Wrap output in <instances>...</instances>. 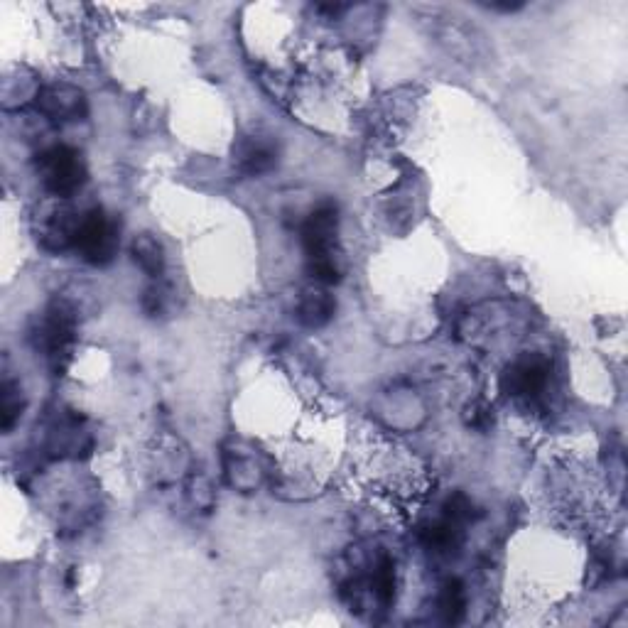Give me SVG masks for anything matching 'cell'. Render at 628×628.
<instances>
[{"label":"cell","mask_w":628,"mask_h":628,"mask_svg":"<svg viewBox=\"0 0 628 628\" xmlns=\"http://www.w3.org/2000/svg\"><path fill=\"white\" fill-rule=\"evenodd\" d=\"M437 609H440L442 619L447 624H457L464 619V611H467V592H464V584L459 579H449L442 587L440 599H437Z\"/></svg>","instance_id":"14"},{"label":"cell","mask_w":628,"mask_h":628,"mask_svg":"<svg viewBox=\"0 0 628 628\" xmlns=\"http://www.w3.org/2000/svg\"><path fill=\"white\" fill-rule=\"evenodd\" d=\"M35 106L52 123L79 121V118L86 116L84 91L72 84L42 86L35 94Z\"/></svg>","instance_id":"5"},{"label":"cell","mask_w":628,"mask_h":628,"mask_svg":"<svg viewBox=\"0 0 628 628\" xmlns=\"http://www.w3.org/2000/svg\"><path fill=\"white\" fill-rule=\"evenodd\" d=\"M234 165L241 175L261 177L278 165V145L263 135L238 140L234 148Z\"/></svg>","instance_id":"7"},{"label":"cell","mask_w":628,"mask_h":628,"mask_svg":"<svg viewBox=\"0 0 628 628\" xmlns=\"http://www.w3.org/2000/svg\"><path fill=\"white\" fill-rule=\"evenodd\" d=\"M231 467H238V469H258V467H253L251 462H243V459H236V457H234V464H231ZM243 474H248V476H251L253 484H258V474H256V471H241V474H238L236 479H234V486H241V476H243Z\"/></svg>","instance_id":"17"},{"label":"cell","mask_w":628,"mask_h":628,"mask_svg":"<svg viewBox=\"0 0 628 628\" xmlns=\"http://www.w3.org/2000/svg\"><path fill=\"white\" fill-rule=\"evenodd\" d=\"M550 378V364L543 356H525L506 368L501 378L503 393L511 398H535L545 391Z\"/></svg>","instance_id":"6"},{"label":"cell","mask_w":628,"mask_h":628,"mask_svg":"<svg viewBox=\"0 0 628 628\" xmlns=\"http://www.w3.org/2000/svg\"><path fill=\"white\" fill-rule=\"evenodd\" d=\"M167 292L162 288H150L145 290L143 295V310L150 314V317H157V314L165 312V302H167Z\"/></svg>","instance_id":"16"},{"label":"cell","mask_w":628,"mask_h":628,"mask_svg":"<svg viewBox=\"0 0 628 628\" xmlns=\"http://www.w3.org/2000/svg\"><path fill=\"white\" fill-rule=\"evenodd\" d=\"M74 334H77V314L64 300H54L47 307L37 327L32 329V344L37 351L50 359L54 371H64L62 361H69V351H72Z\"/></svg>","instance_id":"1"},{"label":"cell","mask_w":628,"mask_h":628,"mask_svg":"<svg viewBox=\"0 0 628 628\" xmlns=\"http://www.w3.org/2000/svg\"><path fill=\"white\" fill-rule=\"evenodd\" d=\"M486 8L498 10V13H513V10H521L523 3H489Z\"/></svg>","instance_id":"18"},{"label":"cell","mask_w":628,"mask_h":628,"mask_svg":"<svg viewBox=\"0 0 628 628\" xmlns=\"http://www.w3.org/2000/svg\"><path fill=\"white\" fill-rule=\"evenodd\" d=\"M337 310V302L324 288H310L302 292L300 305H297V319H300L302 327L307 329H319L324 324H329V319L334 317Z\"/></svg>","instance_id":"9"},{"label":"cell","mask_w":628,"mask_h":628,"mask_svg":"<svg viewBox=\"0 0 628 628\" xmlns=\"http://www.w3.org/2000/svg\"><path fill=\"white\" fill-rule=\"evenodd\" d=\"M371 594L381 606H391L395 599V565L388 555H381L373 562V572L368 577Z\"/></svg>","instance_id":"12"},{"label":"cell","mask_w":628,"mask_h":628,"mask_svg":"<svg viewBox=\"0 0 628 628\" xmlns=\"http://www.w3.org/2000/svg\"><path fill=\"white\" fill-rule=\"evenodd\" d=\"M25 410V395L23 388L15 381L5 378L3 386H0V430L10 432L15 427V422L20 420Z\"/></svg>","instance_id":"13"},{"label":"cell","mask_w":628,"mask_h":628,"mask_svg":"<svg viewBox=\"0 0 628 628\" xmlns=\"http://www.w3.org/2000/svg\"><path fill=\"white\" fill-rule=\"evenodd\" d=\"M464 420H467V425L474 427V430H489V427L494 425V410L486 403H474L467 408Z\"/></svg>","instance_id":"15"},{"label":"cell","mask_w":628,"mask_h":628,"mask_svg":"<svg viewBox=\"0 0 628 628\" xmlns=\"http://www.w3.org/2000/svg\"><path fill=\"white\" fill-rule=\"evenodd\" d=\"M420 543L432 555H452V550L462 545V523L452 521L447 516H442L435 523H427L420 530Z\"/></svg>","instance_id":"10"},{"label":"cell","mask_w":628,"mask_h":628,"mask_svg":"<svg viewBox=\"0 0 628 628\" xmlns=\"http://www.w3.org/2000/svg\"><path fill=\"white\" fill-rule=\"evenodd\" d=\"M81 216L74 214L67 207H54L50 214L42 219L40 229H37V241L45 251L50 253H64L74 248V238H77Z\"/></svg>","instance_id":"8"},{"label":"cell","mask_w":628,"mask_h":628,"mask_svg":"<svg viewBox=\"0 0 628 628\" xmlns=\"http://www.w3.org/2000/svg\"><path fill=\"white\" fill-rule=\"evenodd\" d=\"M121 226L116 219L104 214V209H91L81 214L74 251L81 261L91 265H108L116 258L118 243H121Z\"/></svg>","instance_id":"3"},{"label":"cell","mask_w":628,"mask_h":628,"mask_svg":"<svg viewBox=\"0 0 628 628\" xmlns=\"http://www.w3.org/2000/svg\"><path fill=\"white\" fill-rule=\"evenodd\" d=\"M337 226L339 214L334 204H322L307 216V221L302 224V246H305L310 263L334 261L332 251L337 243Z\"/></svg>","instance_id":"4"},{"label":"cell","mask_w":628,"mask_h":628,"mask_svg":"<svg viewBox=\"0 0 628 628\" xmlns=\"http://www.w3.org/2000/svg\"><path fill=\"white\" fill-rule=\"evenodd\" d=\"M131 256L150 278H160L162 270H165V248L153 234L135 236L131 243Z\"/></svg>","instance_id":"11"},{"label":"cell","mask_w":628,"mask_h":628,"mask_svg":"<svg viewBox=\"0 0 628 628\" xmlns=\"http://www.w3.org/2000/svg\"><path fill=\"white\" fill-rule=\"evenodd\" d=\"M37 175L52 197L69 199L77 194L86 182V162L79 150L67 148V145H54L37 155Z\"/></svg>","instance_id":"2"}]
</instances>
